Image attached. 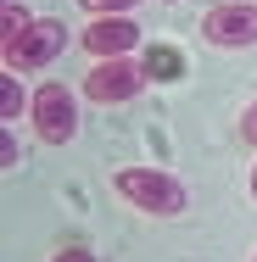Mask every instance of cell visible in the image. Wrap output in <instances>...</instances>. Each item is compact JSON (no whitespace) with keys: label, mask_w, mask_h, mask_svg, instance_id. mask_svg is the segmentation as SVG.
I'll return each instance as SVG.
<instances>
[{"label":"cell","mask_w":257,"mask_h":262,"mask_svg":"<svg viewBox=\"0 0 257 262\" xmlns=\"http://www.w3.org/2000/svg\"><path fill=\"white\" fill-rule=\"evenodd\" d=\"M112 190H117L129 207L151 212V217L185 212V184H179L173 173H162V167H117V173H112Z\"/></svg>","instance_id":"6da1fadb"},{"label":"cell","mask_w":257,"mask_h":262,"mask_svg":"<svg viewBox=\"0 0 257 262\" xmlns=\"http://www.w3.org/2000/svg\"><path fill=\"white\" fill-rule=\"evenodd\" d=\"M28 117H34V134L45 145H67L78 134V95H73V84H56V78L39 84L34 101H28Z\"/></svg>","instance_id":"7a4b0ae2"},{"label":"cell","mask_w":257,"mask_h":262,"mask_svg":"<svg viewBox=\"0 0 257 262\" xmlns=\"http://www.w3.org/2000/svg\"><path fill=\"white\" fill-rule=\"evenodd\" d=\"M146 90V67L134 61V56H112V61H95L90 73H84V84H78V95L95 106H117V101H134Z\"/></svg>","instance_id":"3957f363"},{"label":"cell","mask_w":257,"mask_h":262,"mask_svg":"<svg viewBox=\"0 0 257 262\" xmlns=\"http://www.w3.org/2000/svg\"><path fill=\"white\" fill-rule=\"evenodd\" d=\"M62 45H67V28H62L56 17H34L11 45H0V51H6V73H39L45 61L62 56Z\"/></svg>","instance_id":"277c9868"},{"label":"cell","mask_w":257,"mask_h":262,"mask_svg":"<svg viewBox=\"0 0 257 262\" xmlns=\"http://www.w3.org/2000/svg\"><path fill=\"white\" fill-rule=\"evenodd\" d=\"M202 39L218 45V51H246V45H257V6H246V0L212 6L202 17Z\"/></svg>","instance_id":"5b68a950"},{"label":"cell","mask_w":257,"mask_h":262,"mask_svg":"<svg viewBox=\"0 0 257 262\" xmlns=\"http://www.w3.org/2000/svg\"><path fill=\"white\" fill-rule=\"evenodd\" d=\"M78 45L95 56V61L134 56V45H140V28H134V17H95V23L84 28V39H78Z\"/></svg>","instance_id":"8992f818"},{"label":"cell","mask_w":257,"mask_h":262,"mask_svg":"<svg viewBox=\"0 0 257 262\" xmlns=\"http://www.w3.org/2000/svg\"><path fill=\"white\" fill-rule=\"evenodd\" d=\"M0 117H6V123H17V117H23V84H17V73H6V78H0Z\"/></svg>","instance_id":"52a82bcc"},{"label":"cell","mask_w":257,"mask_h":262,"mask_svg":"<svg viewBox=\"0 0 257 262\" xmlns=\"http://www.w3.org/2000/svg\"><path fill=\"white\" fill-rule=\"evenodd\" d=\"M28 23H34V17H28V11H23V6H17V0H11V6H6V17H0V39H6V45H11V39H17V34H23V28H28Z\"/></svg>","instance_id":"ba28073f"},{"label":"cell","mask_w":257,"mask_h":262,"mask_svg":"<svg viewBox=\"0 0 257 262\" xmlns=\"http://www.w3.org/2000/svg\"><path fill=\"white\" fill-rule=\"evenodd\" d=\"M78 6H84L90 17H129L140 0H78Z\"/></svg>","instance_id":"9c48e42d"},{"label":"cell","mask_w":257,"mask_h":262,"mask_svg":"<svg viewBox=\"0 0 257 262\" xmlns=\"http://www.w3.org/2000/svg\"><path fill=\"white\" fill-rule=\"evenodd\" d=\"M173 67H179V61L168 51H151V61H146V73H173Z\"/></svg>","instance_id":"30bf717a"},{"label":"cell","mask_w":257,"mask_h":262,"mask_svg":"<svg viewBox=\"0 0 257 262\" xmlns=\"http://www.w3.org/2000/svg\"><path fill=\"white\" fill-rule=\"evenodd\" d=\"M241 134H246V140H252V145H257V101L246 106V112H241Z\"/></svg>","instance_id":"8fae6325"},{"label":"cell","mask_w":257,"mask_h":262,"mask_svg":"<svg viewBox=\"0 0 257 262\" xmlns=\"http://www.w3.org/2000/svg\"><path fill=\"white\" fill-rule=\"evenodd\" d=\"M51 262H95V257H90V251H84V246H73V251H56Z\"/></svg>","instance_id":"7c38bea8"},{"label":"cell","mask_w":257,"mask_h":262,"mask_svg":"<svg viewBox=\"0 0 257 262\" xmlns=\"http://www.w3.org/2000/svg\"><path fill=\"white\" fill-rule=\"evenodd\" d=\"M252 195H257V162H252Z\"/></svg>","instance_id":"4fadbf2b"},{"label":"cell","mask_w":257,"mask_h":262,"mask_svg":"<svg viewBox=\"0 0 257 262\" xmlns=\"http://www.w3.org/2000/svg\"><path fill=\"white\" fill-rule=\"evenodd\" d=\"M252 262H257V257H252Z\"/></svg>","instance_id":"5bb4252c"}]
</instances>
